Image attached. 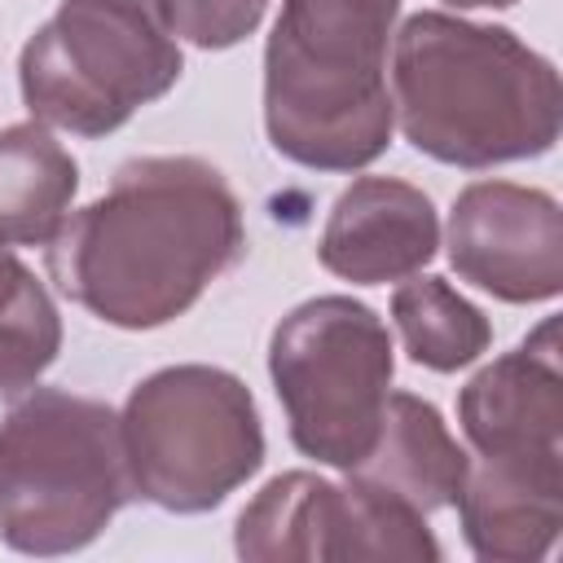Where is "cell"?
I'll list each match as a JSON object with an SVG mask.
<instances>
[{
  "label": "cell",
  "mask_w": 563,
  "mask_h": 563,
  "mask_svg": "<svg viewBox=\"0 0 563 563\" xmlns=\"http://www.w3.org/2000/svg\"><path fill=\"white\" fill-rule=\"evenodd\" d=\"M246 251L242 202L220 167L150 154L48 238L57 290L119 330H154L189 312Z\"/></svg>",
  "instance_id": "cell-1"
},
{
  "label": "cell",
  "mask_w": 563,
  "mask_h": 563,
  "mask_svg": "<svg viewBox=\"0 0 563 563\" xmlns=\"http://www.w3.org/2000/svg\"><path fill=\"white\" fill-rule=\"evenodd\" d=\"M391 114L418 154L479 172L554 150L563 88L515 31L427 9L396 31Z\"/></svg>",
  "instance_id": "cell-2"
},
{
  "label": "cell",
  "mask_w": 563,
  "mask_h": 563,
  "mask_svg": "<svg viewBox=\"0 0 563 563\" xmlns=\"http://www.w3.org/2000/svg\"><path fill=\"white\" fill-rule=\"evenodd\" d=\"M396 13L400 0H282L264 48V132L282 158L356 172L387 150Z\"/></svg>",
  "instance_id": "cell-3"
},
{
  "label": "cell",
  "mask_w": 563,
  "mask_h": 563,
  "mask_svg": "<svg viewBox=\"0 0 563 563\" xmlns=\"http://www.w3.org/2000/svg\"><path fill=\"white\" fill-rule=\"evenodd\" d=\"M132 501L119 413L62 387H31L0 418V541L18 554L92 545Z\"/></svg>",
  "instance_id": "cell-4"
},
{
  "label": "cell",
  "mask_w": 563,
  "mask_h": 563,
  "mask_svg": "<svg viewBox=\"0 0 563 563\" xmlns=\"http://www.w3.org/2000/svg\"><path fill=\"white\" fill-rule=\"evenodd\" d=\"M180 44L158 0H62L22 44L26 110L75 136H106L176 88Z\"/></svg>",
  "instance_id": "cell-5"
},
{
  "label": "cell",
  "mask_w": 563,
  "mask_h": 563,
  "mask_svg": "<svg viewBox=\"0 0 563 563\" xmlns=\"http://www.w3.org/2000/svg\"><path fill=\"white\" fill-rule=\"evenodd\" d=\"M132 497L202 515L242 488L264 462V427L251 387L220 365H167L141 378L119 413Z\"/></svg>",
  "instance_id": "cell-6"
},
{
  "label": "cell",
  "mask_w": 563,
  "mask_h": 563,
  "mask_svg": "<svg viewBox=\"0 0 563 563\" xmlns=\"http://www.w3.org/2000/svg\"><path fill=\"white\" fill-rule=\"evenodd\" d=\"M391 369L387 325L352 295H317L290 308L268 339V374L290 444L334 471H352L374 444Z\"/></svg>",
  "instance_id": "cell-7"
},
{
  "label": "cell",
  "mask_w": 563,
  "mask_h": 563,
  "mask_svg": "<svg viewBox=\"0 0 563 563\" xmlns=\"http://www.w3.org/2000/svg\"><path fill=\"white\" fill-rule=\"evenodd\" d=\"M233 550L246 563L440 559V541L431 537L427 515L352 475L347 484H330L312 471H286L268 479L238 515Z\"/></svg>",
  "instance_id": "cell-8"
},
{
  "label": "cell",
  "mask_w": 563,
  "mask_h": 563,
  "mask_svg": "<svg viewBox=\"0 0 563 563\" xmlns=\"http://www.w3.org/2000/svg\"><path fill=\"white\" fill-rule=\"evenodd\" d=\"M449 264L501 303H545L563 290V211L554 194L475 180L449 211Z\"/></svg>",
  "instance_id": "cell-9"
},
{
  "label": "cell",
  "mask_w": 563,
  "mask_h": 563,
  "mask_svg": "<svg viewBox=\"0 0 563 563\" xmlns=\"http://www.w3.org/2000/svg\"><path fill=\"white\" fill-rule=\"evenodd\" d=\"M457 422L475 457L563 453V361L554 317L462 387Z\"/></svg>",
  "instance_id": "cell-10"
},
{
  "label": "cell",
  "mask_w": 563,
  "mask_h": 563,
  "mask_svg": "<svg viewBox=\"0 0 563 563\" xmlns=\"http://www.w3.org/2000/svg\"><path fill=\"white\" fill-rule=\"evenodd\" d=\"M440 246V220L431 198L396 176H361L352 180L321 229L317 260L325 273L383 286L418 273Z\"/></svg>",
  "instance_id": "cell-11"
},
{
  "label": "cell",
  "mask_w": 563,
  "mask_h": 563,
  "mask_svg": "<svg viewBox=\"0 0 563 563\" xmlns=\"http://www.w3.org/2000/svg\"><path fill=\"white\" fill-rule=\"evenodd\" d=\"M457 523L475 559L532 563L563 528V453H501L466 466Z\"/></svg>",
  "instance_id": "cell-12"
},
{
  "label": "cell",
  "mask_w": 563,
  "mask_h": 563,
  "mask_svg": "<svg viewBox=\"0 0 563 563\" xmlns=\"http://www.w3.org/2000/svg\"><path fill=\"white\" fill-rule=\"evenodd\" d=\"M466 466H471V457L449 435L435 405H427L413 391H387L378 435L347 475L431 515V510H444L457 501Z\"/></svg>",
  "instance_id": "cell-13"
},
{
  "label": "cell",
  "mask_w": 563,
  "mask_h": 563,
  "mask_svg": "<svg viewBox=\"0 0 563 563\" xmlns=\"http://www.w3.org/2000/svg\"><path fill=\"white\" fill-rule=\"evenodd\" d=\"M79 189V163L48 123L0 132V246H48Z\"/></svg>",
  "instance_id": "cell-14"
},
{
  "label": "cell",
  "mask_w": 563,
  "mask_h": 563,
  "mask_svg": "<svg viewBox=\"0 0 563 563\" xmlns=\"http://www.w3.org/2000/svg\"><path fill=\"white\" fill-rule=\"evenodd\" d=\"M391 321L400 330V343L413 365L453 374L488 352L493 325L488 317L462 299L444 277H413L396 286L391 295Z\"/></svg>",
  "instance_id": "cell-15"
},
{
  "label": "cell",
  "mask_w": 563,
  "mask_h": 563,
  "mask_svg": "<svg viewBox=\"0 0 563 563\" xmlns=\"http://www.w3.org/2000/svg\"><path fill=\"white\" fill-rule=\"evenodd\" d=\"M62 352V317L35 273L0 246V391L31 387Z\"/></svg>",
  "instance_id": "cell-16"
},
{
  "label": "cell",
  "mask_w": 563,
  "mask_h": 563,
  "mask_svg": "<svg viewBox=\"0 0 563 563\" xmlns=\"http://www.w3.org/2000/svg\"><path fill=\"white\" fill-rule=\"evenodd\" d=\"M172 35L194 48H233L268 13V0H158Z\"/></svg>",
  "instance_id": "cell-17"
},
{
  "label": "cell",
  "mask_w": 563,
  "mask_h": 563,
  "mask_svg": "<svg viewBox=\"0 0 563 563\" xmlns=\"http://www.w3.org/2000/svg\"><path fill=\"white\" fill-rule=\"evenodd\" d=\"M444 4H453V9H510L519 0H444Z\"/></svg>",
  "instance_id": "cell-18"
}]
</instances>
